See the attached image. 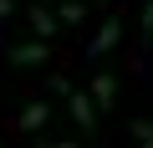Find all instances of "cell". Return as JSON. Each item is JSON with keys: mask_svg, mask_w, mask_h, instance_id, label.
Masks as SVG:
<instances>
[{"mask_svg": "<svg viewBox=\"0 0 153 148\" xmlns=\"http://www.w3.org/2000/svg\"><path fill=\"white\" fill-rule=\"evenodd\" d=\"M10 61L16 66H41V61H51V46L46 41H21V46H10Z\"/></svg>", "mask_w": 153, "mask_h": 148, "instance_id": "1", "label": "cell"}, {"mask_svg": "<svg viewBox=\"0 0 153 148\" xmlns=\"http://www.w3.org/2000/svg\"><path fill=\"white\" fill-rule=\"evenodd\" d=\"M117 36H123V21H102V31L92 36V46H87V56L97 61V56H107L112 46H117Z\"/></svg>", "mask_w": 153, "mask_h": 148, "instance_id": "2", "label": "cell"}, {"mask_svg": "<svg viewBox=\"0 0 153 148\" xmlns=\"http://www.w3.org/2000/svg\"><path fill=\"white\" fill-rule=\"evenodd\" d=\"M66 102H71V118H76V128H97V107H92V97L87 92H66Z\"/></svg>", "mask_w": 153, "mask_h": 148, "instance_id": "3", "label": "cell"}, {"mask_svg": "<svg viewBox=\"0 0 153 148\" xmlns=\"http://www.w3.org/2000/svg\"><path fill=\"white\" fill-rule=\"evenodd\" d=\"M26 21H31V31H36L41 41H51V36L61 31V26H56V10H46V5H31V16H26Z\"/></svg>", "mask_w": 153, "mask_h": 148, "instance_id": "4", "label": "cell"}, {"mask_svg": "<svg viewBox=\"0 0 153 148\" xmlns=\"http://www.w3.org/2000/svg\"><path fill=\"white\" fill-rule=\"evenodd\" d=\"M112 97H117V82L107 77V71H102V77H92V107L102 112V107H112Z\"/></svg>", "mask_w": 153, "mask_h": 148, "instance_id": "5", "label": "cell"}, {"mask_svg": "<svg viewBox=\"0 0 153 148\" xmlns=\"http://www.w3.org/2000/svg\"><path fill=\"white\" fill-rule=\"evenodd\" d=\"M82 21H87V0H66L56 16V26H82Z\"/></svg>", "mask_w": 153, "mask_h": 148, "instance_id": "6", "label": "cell"}, {"mask_svg": "<svg viewBox=\"0 0 153 148\" xmlns=\"http://www.w3.org/2000/svg\"><path fill=\"white\" fill-rule=\"evenodd\" d=\"M46 118H51V102H31V107H26V112H21V128H26V133H31V128H41V123H46Z\"/></svg>", "mask_w": 153, "mask_h": 148, "instance_id": "7", "label": "cell"}, {"mask_svg": "<svg viewBox=\"0 0 153 148\" xmlns=\"http://www.w3.org/2000/svg\"><path fill=\"white\" fill-rule=\"evenodd\" d=\"M133 138H138V148H153V128L148 123H133Z\"/></svg>", "mask_w": 153, "mask_h": 148, "instance_id": "8", "label": "cell"}, {"mask_svg": "<svg viewBox=\"0 0 153 148\" xmlns=\"http://www.w3.org/2000/svg\"><path fill=\"white\" fill-rule=\"evenodd\" d=\"M16 16V0H0V21H10Z\"/></svg>", "mask_w": 153, "mask_h": 148, "instance_id": "9", "label": "cell"}, {"mask_svg": "<svg viewBox=\"0 0 153 148\" xmlns=\"http://www.w3.org/2000/svg\"><path fill=\"white\" fill-rule=\"evenodd\" d=\"M41 148H76V143H41Z\"/></svg>", "mask_w": 153, "mask_h": 148, "instance_id": "10", "label": "cell"}]
</instances>
